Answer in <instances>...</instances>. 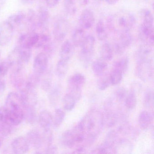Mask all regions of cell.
Listing matches in <instances>:
<instances>
[{
	"label": "cell",
	"instance_id": "cell-1",
	"mask_svg": "<svg viewBox=\"0 0 154 154\" xmlns=\"http://www.w3.org/2000/svg\"><path fill=\"white\" fill-rule=\"evenodd\" d=\"M104 123L103 114L100 111L93 109L86 113L77 125L87 136L95 140L101 132Z\"/></svg>",
	"mask_w": 154,
	"mask_h": 154
},
{
	"label": "cell",
	"instance_id": "cell-2",
	"mask_svg": "<svg viewBox=\"0 0 154 154\" xmlns=\"http://www.w3.org/2000/svg\"><path fill=\"white\" fill-rule=\"evenodd\" d=\"M135 16L128 11H119L108 19L109 28L118 34L131 32L136 24Z\"/></svg>",
	"mask_w": 154,
	"mask_h": 154
},
{
	"label": "cell",
	"instance_id": "cell-3",
	"mask_svg": "<svg viewBox=\"0 0 154 154\" xmlns=\"http://www.w3.org/2000/svg\"><path fill=\"white\" fill-rule=\"evenodd\" d=\"M5 107L9 113L11 122L14 126L20 124L24 120V106L19 94L10 92L6 98Z\"/></svg>",
	"mask_w": 154,
	"mask_h": 154
},
{
	"label": "cell",
	"instance_id": "cell-4",
	"mask_svg": "<svg viewBox=\"0 0 154 154\" xmlns=\"http://www.w3.org/2000/svg\"><path fill=\"white\" fill-rule=\"evenodd\" d=\"M32 56V48L18 45L16 47L9 55L7 60L11 66H24L30 61Z\"/></svg>",
	"mask_w": 154,
	"mask_h": 154
},
{
	"label": "cell",
	"instance_id": "cell-5",
	"mask_svg": "<svg viewBox=\"0 0 154 154\" xmlns=\"http://www.w3.org/2000/svg\"><path fill=\"white\" fill-rule=\"evenodd\" d=\"M95 39L92 35H88L85 37L81 46L80 60L83 66L88 67L91 62L94 54Z\"/></svg>",
	"mask_w": 154,
	"mask_h": 154
},
{
	"label": "cell",
	"instance_id": "cell-6",
	"mask_svg": "<svg viewBox=\"0 0 154 154\" xmlns=\"http://www.w3.org/2000/svg\"><path fill=\"white\" fill-rule=\"evenodd\" d=\"M85 82L84 75L80 73H75L67 80V92L73 95L77 101L82 97V90Z\"/></svg>",
	"mask_w": 154,
	"mask_h": 154
},
{
	"label": "cell",
	"instance_id": "cell-7",
	"mask_svg": "<svg viewBox=\"0 0 154 154\" xmlns=\"http://www.w3.org/2000/svg\"><path fill=\"white\" fill-rule=\"evenodd\" d=\"M69 27V23L66 19L57 17L53 24V34L54 39L58 42L63 41L67 35Z\"/></svg>",
	"mask_w": 154,
	"mask_h": 154
},
{
	"label": "cell",
	"instance_id": "cell-8",
	"mask_svg": "<svg viewBox=\"0 0 154 154\" xmlns=\"http://www.w3.org/2000/svg\"><path fill=\"white\" fill-rule=\"evenodd\" d=\"M128 66L126 62L122 60H117L114 62L111 73L109 74L111 84H119L128 71Z\"/></svg>",
	"mask_w": 154,
	"mask_h": 154
},
{
	"label": "cell",
	"instance_id": "cell-9",
	"mask_svg": "<svg viewBox=\"0 0 154 154\" xmlns=\"http://www.w3.org/2000/svg\"><path fill=\"white\" fill-rule=\"evenodd\" d=\"M138 36L144 45L154 46V24L142 23L138 29Z\"/></svg>",
	"mask_w": 154,
	"mask_h": 154
},
{
	"label": "cell",
	"instance_id": "cell-10",
	"mask_svg": "<svg viewBox=\"0 0 154 154\" xmlns=\"http://www.w3.org/2000/svg\"><path fill=\"white\" fill-rule=\"evenodd\" d=\"M119 36L114 43L113 50L118 54L124 53L131 45L133 37L131 32H123L118 34Z\"/></svg>",
	"mask_w": 154,
	"mask_h": 154
},
{
	"label": "cell",
	"instance_id": "cell-11",
	"mask_svg": "<svg viewBox=\"0 0 154 154\" xmlns=\"http://www.w3.org/2000/svg\"><path fill=\"white\" fill-rule=\"evenodd\" d=\"M14 27L8 21L4 20L0 24V46L5 47L11 42L14 35Z\"/></svg>",
	"mask_w": 154,
	"mask_h": 154
},
{
	"label": "cell",
	"instance_id": "cell-12",
	"mask_svg": "<svg viewBox=\"0 0 154 154\" xmlns=\"http://www.w3.org/2000/svg\"><path fill=\"white\" fill-rule=\"evenodd\" d=\"M136 72L137 77L143 82L151 81L153 76V62L137 63Z\"/></svg>",
	"mask_w": 154,
	"mask_h": 154
},
{
	"label": "cell",
	"instance_id": "cell-13",
	"mask_svg": "<svg viewBox=\"0 0 154 154\" xmlns=\"http://www.w3.org/2000/svg\"><path fill=\"white\" fill-rule=\"evenodd\" d=\"M39 34L36 30H27L19 37L18 45L28 48L35 47L38 42Z\"/></svg>",
	"mask_w": 154,
	"mask_h": 154
},
{
	"label": "cell",
	"instance_id": "cell-14",
	"mask_svg": "<svg viewBox=\"0 0 154 154\" xmlns=\"http://www.w3.org/2000/svg\"><path fill=\"white\" fill-rule=\"evenodd\" d=\"M10 75L11 82L12 85L18 89H21L26 83L25 72L24 66L12 67Z\"/></svg>",
	"mask_w": 154,
	"mask_h": 154
},
{
	"label": "cell",
	"instance_id": "cell-15",
	"mask_svg": "<svg viewBox=\"0 0 154 154\" xmlns=\"http://www.w3.org/2000/svg\"><path fill=\"white\" fill-rule=\"evenodd\" d=\"M153 47L148 45H141L137 50L135 54V59L136 63L153 62Z\"/></svg>",
	"mask_w": 154,
	"mask_h": 154
},
{
	"label": "cell",
	"instance_id": "cell-16",
	"mask_svg": "<svg viewBox=\"0 0 154 154\" xmlns=\"http://www.w3.org/2000/svg\"><path fill=\"white\" fill-rule=\"evenodd\" d=\"M20 96L21 98L24 107L35 106L37 102V94L35 90L29 89L24 86L20 89Z\"/></svg>",
	"mask_w": 154,
	"mask_h": 154
},
{
	"label": "cell",
	"instance_id": "cell-17",
	"mask_svg": "<svg viewBox=\"0 0 154 154\" xmlns=\"http://www.w3.org/2000/svg\"><path fill=\"white\" fill-rule=\"evenodd\" d=\"M48 57L43 52L37 55L33 63L34 73L41 75L46 72L48 65Z\"/></svg>",
	"mask_w": 154,
	"mask_h": 154
},
{
	"label": "cell",
	"instance_id": "cell-18",
	"mask_svg": "<svg viewBox=\"0 0 154 154\" xmlns=\"http://www.w3.org/2000/svg\"><path fill=\"white\" fill-rule=\"evenodd\" d=\"M50 18L48 9L45 7H40L36 15L37 29H48Z\"/></svg>",
	"mask_w": 154,
	"mask_h": 154
},
{
	"label": "cell",
	"instance_id": "cell-19",
	"mask_svg": "<svg viewBox=\"0 0 154 154\" xmlns=\"http://www.w3.org/2000/svg\"><path fill=\"white\" fill-rule=\"evenodd\" d=\"M95 22V16L92 11L85 9L82 11L79 18L80 27L85 30H88L93 26Z\"/></svg>",
	"mask_w": 154,
	"mask_h": 154
},
{
	"label": "cell",
	"instance_id": "cell-20",
	"mask_svg": "<svg viewBox=\"0 0 154 154\" xmlns=\"http://www.w3.org/2000/svg\"><path fill=\"white\" fill-rule=\"evenodd\" d=\"M11 149L13 153L17 154H23L27 153L29 149V145L26 138L19 137L12 140Z\"/></svg>",
	"mask_w": 154,
	"mask_h": 154
},
{
	"label": "cell",
	"instance_id": "cell-21",
	"mask_svg": "<svg viewBox=\"0 0 154 154\" xmlns=\"http://www.w3.org/2000/svg\"><path fill=\"white\" fill-rule=\"evenodd\" d=\"M118 134L115 131H110L108 132L102 145L109 153H116L115 146L118 142Z\"/></svg>",
	"mask_w": 154,
	"mask_h": 154
},
{
	"label": "cell",
	"instance_id": "cell-22",
	"mask_svg": "<svg viewBox=\"0 0 154 154\" xmlns=\"http://www.w3.org/2000/svg\"><path fill=\"white\" fill-rule=\"evenodd\" d=\"M153 121V114L147 111H143L139 115L138 124L142 130L147 131L151 128Z\"/></svg>",
	"mask_w": 154,
	"mask_h": 154
},
{
	"label": "cell",
	"instance_id": "cell-23",
	"mask_svg": "<svg viewBox=\"0 0 154 154\" xmlns=\"http://www.w3.org/2000/svg\"><path fill=\"white\" fill-rule=\"evenodd\" d=\"M26 139L30 146L36 149H39L43 145L42 135L38 130L33 129L28 132Z\"/></svg>",
	"mask_w": 154,
	"mask_h": 154
},
{
	"label": "cell",
	"instance_id": "cell-24",
	"mask_svg": "<svg viewBox=\"0 0 154 154\" xmlns=\"http://www.w3.org/2000/svg\"><path fill=\"white\" fill-rule=\"evenodd\" d=\"M74 46L69 40L65 41L61 45L60 50V59L69 62L74 51Z\"/></svg>",
	"mask_w": 154,
	"mask_h": 154
},
{
	"label": "cell",
	"instance_id": "cell-25",
	"mask_svg": "<svg viewBox=\"0 0 154 154\" xmlns=\"http://www.w3.org/2000/svg\"><path fill=\"white\" fill-rule=\"evenodd\" d=\"M107 61L101 57L96 59L92 64V70L95 75L100 77L107 72L108 65Z\"/></svg>",
	"mask_w": 154,
	"mask_h": 154
},
{
	"label": "cell",
	"instance_id": "cell-26",
	"mask_svg": "<svg viewBox=\"0 0 154 154\" xmlns=\"http://www.w3.org/2000/svg\"><path fill=\"white\" fill-rule=\"evenodd\" d=\"M48 95L49 103L53 107L56 106L60 100L62 94V86L60 85L56 84L49 90Z\"/></svg>",
	"mask_w": 154,
	"mask_h": 154
},
{
	"label": "cell",
	"instance_id": "cell-27",
	"mask_svg": "<svg viewBox=\"0 0 154 154\" xmlns=\"http://www.w3.org/2000/svg\"><path fill=\"white\" fill-rule=\"evenodd\" d=\"M140 86H132V88L128 93L125 100V106L128 109H133L137 103V91L139 89Z\"/></svg>",
	"mask_w": 154,
	"mask_h": 154
},
{
	"label": "cell",
	"instance_id": "cell-28",
	"mask_svg": "<svg viewBox=\"0 0 154 154\" xmlns=\"http://www.w3.org/2000/svg\"><path fill=\"white\" fill-rule=\"evenodd\" d=\"M38 122L43 129H50L53 123V117L50 112L43 110L38 116Z\"/></svg>",
	"mask_w": 154,
	"mask_h": 154
},
{
	"label": "cell",
	"instance_id": "cell-29",
	"mask_svg": "<svg viewBox=\"0 0 154 154\" xmlns=\"http://www.w3.org/2000/svg\"><path fill=\"white\" fill-rule=\"evenodd\" d=\"M26 13L23 11H19L11 15L7 20L14 27V29L19 27L25 24Z\"/></svg>",
	"mask_w": 154,
	"mask_h": 154
},
{
	"label": "cell",
	"instance_id": "cell-30",
	"mask_svg": "<svg viewBox=\"0 0 154 154\" xmlns=\"http://www.w3.org/2000/svg\"><path fill=\"white\" fill-rule=\"evenodd\" d=\"M86 36L84 29L80 27L75 29L72 35V42L73 45L76 47L81 46Z\"/></svg>",
	"mask_w": 154,
	"mask_h": 154
},
{
	"label": "cell",
	"instance_id": "cell-31",
	"mask_svg": "<svg viewBox=\"0 0 154 154\" xmlns=\"http://www.w3.org/2000/svg\"><path fill=\"white\" fill-rule=\"evenodd\" d=\"M132 145L131 142L126 138H121L117 142L115 146V152L118 153L121 151V153H129L132 150Z\"/></svg>",
	"mask_w": 154,
	"mask_h": 154
},
{
	"label": "cell",
	"instance_id": "cell-32",
	"mask_svg": "<svg viewBox=\"0 0 154 154\" xmlns=\"http://www.w3.org/2000/svg\"><path fill=\"white\" fill-rule=\"evenodd\" d=\"M100 53V57L107 62L111 61L113 58V49L109 43H104L101 46Z\"/></svg>",
	"mask_w": 154,
	"mask_h": 154
},
{
	"label": "cell",
	"instance_id": "cell-33",
	"mask_svg": "<svg viewBox=\"0 0 154 154\" xmlns=\"http://www.w3.org/2000/svg\"><path fill=\"white\" fill-rule=\"evenodd\" d=\"M36 119L35 106H26L24 107V119L29 124H33Z\"/></svg>",
	"mask_w": 154,
	"mask_h": 154
},
{
	"label": "cell",
	"instance_id": "cell-34",
	"mask_svg": "<svg viewBox=\"0 0 154 154\" xmlns=\"http://www.w3.org/2000/svg\"><path fill=\"white\" fill-rule=\"evenodd\" d=\"M68 70V62L60 59L57 62L56 66V74L59 78H63L65 76Z\"/></svg>",
	"mask_w": 154,
	"mask_h": 154
},
{
	"label": "cell",
	"instance_id": "cell-35",
	"mask_svg": "<svg viewBox=\"0 0 154 154\" xmlns=\"http://www.w3.org/2000/svg\"><path fill=\"white\" fill-rule=\"evenodd\" d=\"M78 101L73 95L66 93L63 99V106L65 110L70 111L75 107L76 102Z\"/></svg>",
	"mask_w": 154,
	"mask_h": 154
},
{
	"label": "cell",
	"instance_id": "cell-36",
	"mask_svg": "<svg viewBox=\"0 0 154 154\" xmlns=\"http://www.w3.org/2000/svg\"><path fill=\"white\" fill-rule=\"evenodd\" d=\"M96 32L97 38L100 41H104L108 38V33L103 21L101 20L97 22L96 26Z\"/></svg>",
	"mask_w": 154,
	"mask_h": 154
},
{
	"label": "cell",
	"instance_id": "cell-37",
	"mask_svg": "<svg viewBox=\"0 0 154 154\" xmlns=\"http://www.w3.org/2000/svg\"><path fill=\"white\" fill-rule=\"evenodd\" d=\"M65 112L61 109H57L55 111L54 116L53 118V125L55 128H59L64 120Z\"/></svg>",
	"mask_w": 154,
	"mask_h": 154
},
{
	"label": "cell",
	"instance_id": "cell-38",
	"mask_svg": "<svg viewBox=\"0 0 154 154\" xmlns=\"http://www.w3.org/2000/svg\"><path fill=\"white\" fill-rule=\"evenodd\" d=\"M40 75L34 72L29 76L28 78L26 80L25 85L24 86L29 89L35 90L40 81Z\"/></svg>",
	"mask_w": 154,
	"mask_h": 154
},
{
	"label": "cell",
	"instance_id": "cell-39",
	"mask_svg": "<svg viewBox=\"0 0 154 154\" xmlns=\"http://www.w3.org/2000/svg\"><path fill=\"white\" fill-rule=\"evenodd\" d=\"M77 0H64L65 10L70 16H73L77 12Z\"/></svg>",
	"mask_w": 154,
	"mask_h": 154
},
{
	"label": "cell",
	"instance_id": "cell-40",
	"mask_svg": "<svg viewBox=\"0 0 154 154\" xmlns=\"http://www.w3.org/2000/svg\"><path fill=\"white\" fill-rule=\"evenodd\" d=\"M154 92L150 88L147 89L144 94V103L146 108L151 109L154 106Z\"/></svg>",
	"mask_w": 154,
	"mask_h": 154
},
{
	"label": "cell",
	"instance_id": "cell-41",
	"mask_svg": "<svg viewBox=\"0 0 154 154\" xmlns=\"http://www.w3.org/2000/svg\"><path fill=\"white\" fill-rule=\"evenodd\" d=\"M97 82L98 88L101 91H104L107 89L111 84L109 74L107 72L102 76H100Z\"/></svg>",
	"mask_w": 154,
	"mask_h": 154
},
{
	"label": "cell",
	"instance_id": "cell-42",
	"mask_svg": "<svg viewBox=\"0 0 154 154\" xmlns=\"http://www.w3.org/2000/svg\"><path fill=\"white\" fill-rule=\"evenodd\" d=\"M140 16L142 20V23L154 24L153 14L150 10L144 8L141 10Z\"/></svg>",
	"mask_w": 154,
	"mask_h": 154
},
{
	"label": "cell",
	"instance_id": "cell-43",
	"mask_svg": "<svg viewBox=\"0 0 154 154\" xmlns=\"http://www.w3.org/2000/svg\"><path fill=\"white\" fill-rule=\"evenodd\" d=\"M43 144L46 147L52 145L54 140V133L50 129L44 130L42 135Z\"/></svg>",
	"mask_w": 154,
	"mask_h": 154
},
{
	"label": "cell",
	"instance_id": "cell-44",
	"mask_svg": "<svg viewBox=\"0 0 154 154\" xmlns=\"http://www.w3.org/2000/svg\"><path fill=\"white\" fill-rule=\"evenodd\" d=\"M0 122L8 125L15 126L11 122L8 111L5 106L0 107Z\"/></svg>",
	"mask_w": 154,
	"mask_h": 154
},
{
	"label": "cell",
	"instance_id": "cell-45",
	"mask_svg": "<svg viewBox=\"0 0 154 154\" xmlns=\"http://www.w3.org/2000/svg\"><path fill=\"white\" fill-rule=\"evenodd\" d=\"M15 127L0 122V135L3 138L8 137L13 132Z\"/></svg>",
	"mask_w": 154,
	"mask_h": 154
},
{
	"label": "cell",
	"instance_id": "cell-46",
	"mask_svg": "<svg viewBox=\"0 0 154 154\" xmlns=\"http://www.w3.org/2000/svg\"><path fill=\"white\" fill-rule=\"evenodd\" d=\"M128 93V91L125 88L119 87L115 90L113 96L115 101L118 102H122L124 101Z\"/></svg>",
	"mask_w": 154,
	"mask_h": 154
},
{
	"label": "cell",
	"instance_id": "cell-47",
	"mask_svg": "<svg viewBox=\"0 0 154 154\" xmlns=\"http://www.w3.org/2000/svg\"><path fill=\"white\" fill-rule=\"evenodd\" d=\"M51 75L48 73L47 75H46L41 82V88L45 91H48L52 88V80Z\"/></svg>",
	"mask_w": 154,
	"mask_h": 154
},
{
	"label": "cell",
	"instance_id": "cell-48",
	"mask_svg": "<svg viewBox=\"0 0 154 154\" xmlns=\"http://www.w3.org/2000/svg\"><path fill=\"white\" fill-rule=\"evenodd\" d=\"M11 66L8 60H5L0 63V77L5 76L8 73Z\"/></svg>",
	"mask_w": 154,
	"mask_h": 154
},
{
	"label": "cell",
	"instance_id": "cell-49",
	"mask_svg": "<svg viewBox=\"0 0 154 154\" xmlns=\"http://www.w3.org/2000/svg\"><path fill=\"white\" fill-rule=\"evenodd\" d=\"M58 153V148L54 145H51L46 147L45 152L44 153L48 154H57Z\"/></svg>",
	"mask_w": 154,
	"mask_h": 154
},
{
	"label": "cell",
	"instance_id": "cell-50",
	"mask_svg": "<svg viewBox=\"0 0 154 154\" xmlns=\"http://www.w3.org/2000/svg\"><path fill=\"white\" fill-rule=\"evenodd\" d=\"M60 1V0H45V2L48 8H55L58 5Z\"/></svg>",
	"mask_w": 154,
	"mask_h": 154
},
{
	"label": "cell",
	"instance_id": "cell-51",
	"mask_svg": "<svg viewBox=\"0 0 154 154\" xmlns=\"http://www.w3.org/2000/svg\"><path fill=\"white\" fill-rule=\"evenodd\" d=\"M6 84L4 81L0 78V93L2 92L5 89Z\"/></svg>",
	"mask_w": 154,
	"mask_h": 154
},
{
	"label": "cell",
	"instance_id": "cell-52",
	"mask_svg": "<svg viewBox=\"0 0 154 154\" xmlns=\"http://www.w3.org/2000/svg\"><path fill=\"white\" fill-rule=\"evenodd\" d=\"M80 4L82 6H86L90 2V0H79Z\"/></svg>",
	"mask_w": 154,
	"mask_h": 154
},
{
	"label": "cell",
	"instance_id": "cell-53",
	"mask_svg": "<svg viewBox=\"0 0 154 154\" xmlns=\"http://www.w3.org/2000/svg\"><path fill=\"white\" fill-rule=\"evenodd\" d=\"M35 0H20V1L24 5H29L33 3Z\"/></svg>",
	"mask_w": 154,
	"mask_h": 154
},
{
	"label": "cell",
	"instance_id": "cell-54",
	"mask_svg": "<svg viewBox=\"0 0 154 154\" xmlns=\"http://www.w3.org/2000/svg\"><path fill=\"white\" fill-rule=\"evenodd\" d=\"M7 0H0V10L1 9L6 3Z\"/></svg>",
	"mask_w": 154,
	"mask_h": 154
},
{
	"label": "cell",
	"instance_id": "cell-55",
	"mask_svg": "<svg viewBox=\"0 0 154 154\" xmlns=\"http://www.w3.org/2000/svg\"><path fill=\"white\" fill-rule=\"evenodd\" d=\"M3 138L0 135V148L1 147L2 145V142H3Z\"/></svg>",
	"mask_w": 154,
	"mask_h": 154
},
{
	"label": "cell",
	"instance_id": "cell-56",
	"mask_svg": "<svg viewBox=\"0 0 154 154\" xmlns=\"http://www.w3.org/2000/svg\"><path fill=\"white\" fill-rule=\"evenodd\" d=\"M0 58H1V52H0Z\"/></svg>",
	"mask_w": 154,
	"mask_h": 154
}]
</instances>
